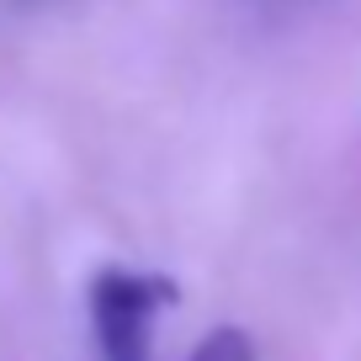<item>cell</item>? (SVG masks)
<instances>
[{"mask_svg": "<svg viewBox=\"0 0 361 361\" xmlns=\"http://www.w3.org/2000/svg\"><path fill=\"white\" fill-rule=\"evenodd\" d=\"M176 303V282L159 271L102 266L90 276V329L102 361H149L154 319Z\"/></svg>", "mask_w": 361, "mask_h": 361, "instance_id": "6da1fadb", "label": "cell"}, {"mask_svg": "<svg viewBox=\"0 0 361 361\" xmlns=\"http://www.w3.org/2000/svg\"><path fill=\"white\" fill-rule=\"evenodd\" d=\"M192 361H260V356H255V345H250V335H239V329H213V335L192 350Z\"/></svg>", "mask_w": 361, "mask_h": 361, "instance_id": "7a4b0ae2", "label": "cell"}, {"mask_svg": "<svg viewBox=\"0 0 361 361\" xmlns=\"http://www.w3.org/2000/svg\"><path fill=\"white\" fill-rule=\"evenodd\" d=\"M260 6H293V0H260Z\"/></svg>", "mask_w": 361, "mask_h": 361, "instance_id": "3957f363", "label": "cell"}]
</instances>
